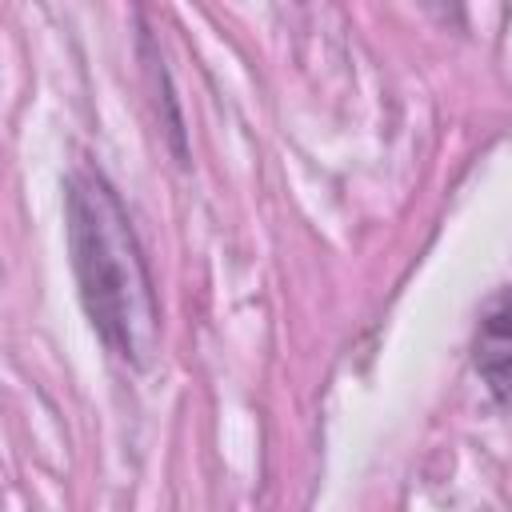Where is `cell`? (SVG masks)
Wrapping results in <instances>:
<instances>
[{"label":"cell","instance_id":"obj_1","mask_svg":"<svg viewBox=\"0 0 512 512\" xmlns=\"http://www.w3.org/2000/svg\"><path fill=\"white\" fill-rule=\"evenodd\" d=\"M64 212L72 268L92 328L120 360L148 364L160 340V312L144 252L116 188L100 172L80 168L68 176Z\"/></svg>","mask_w":512,"mask_h":512},{"label":"cell","instance_id":"obj_2","mask_svg":"<svg viewBox=\"0 0 512 512\" xmlns=\"http://www.w3.org/2000/svg\"><path fill=\"white\" fill-rule=\"evenodd\" d=\"M472 360H476V372L484 376L492 400L512 412V296H500L480 328H476V340H472Z\"/></svg>","mask_w":512,"mask_h":512}]
</instances>
